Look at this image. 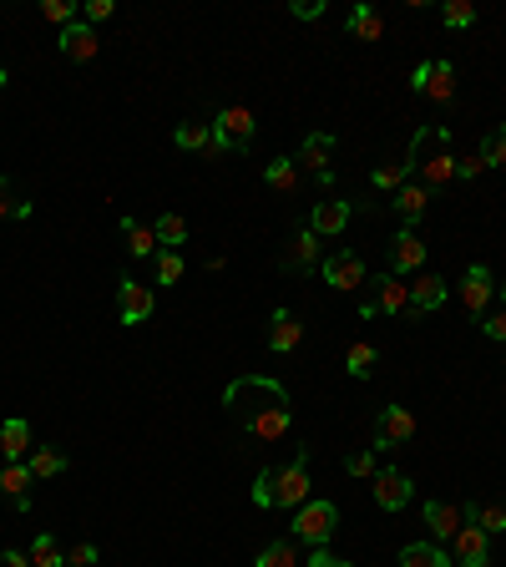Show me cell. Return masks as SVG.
<instances>
[{
  "instance_id": "6da1fadb",
  "label": "cell",
  "mask_w": 506,
  "mask_h": 567,
  "mask_svg": "<svg viewBox=\"0 0 506 567\" xmlns=\"http://www.w3.org/2000/svg\"><path fill=\"white\" fill-rule=\"evenodd\" d=\"M228 416L253 436V441H284L294 431V395L274 375H243L223 390Z\"/></svg>"
},
{
  "instance_id": "7a4b0ae2",
  "label": "cell",
  "mask_w": 506,
  "mask_h": 567,
  "mask_svg": "<svg viewBox=\"0 0 506 567\" xmlns=\"http://www.w3.org/2000/svg\"><path fill=\"white\" fill-rule=\"evenodd\" d=\"M405 168L410 178H420V188H446L456 183V152H451V127H420L410 137V152H405Z\"/></svg>"
},
{
  "instance_id": "3957f363",
  "label": "cell",
  "mask_w": 506,
  "mask_h": 567,
  "mask_svg": "<svg viewBox=\"0 0 506 567\" xmlns=\"http://www.w3.org/2000/svg\"><path fill=\"white\" fill-rule=\"evenodd\" d=\"M208 127H213V157L218 152H243V147H253V137H259V117H253V107H223Z\"/></svg>"
},
{
  "instance_id": "277c9868",
  "label": "cell",
  "mask_w": 506,
  "mask_h": 567,
  "mask_svg": "<svg viewBox=\"0 0 506 567\" xmlns=\"http://www.w3.org/2000/svg\"><path fill=\"white\" fill-rule=\"evenodd\" d=\"M334 532H340V507H334V502H314V497H309V502L294 512V542H304V547H329Z\"/></svg>"
},
{
  "instance_id": "5b68a950",
  "label": "cell",
  "mask_w": 506,
  "mask_h": 567,
  "mask_svg": "<svg viewBox=\"0 0 506 567\" xmlns=\"http://www.w3.org/2000/svg\"><path fill=\"white\" fill-rule=\"evenodd\" d=\"M309 492H314V481H309V446H299V456L274 471V507L299 512L309 502Z\"/></svg>"
},
{
  "instance_id": "8992f818",
  "label": "cell",
  "mask_w": 506,
  "mask_h": 567,
  "mask_svg": "<svg viewBox=\"0 0 506 567\" xmlns=\"http://www.w3.org/2000/svg\"><path fill=\"white\" fill-rule=\"evenodd\" d=\"M319 274H324V284H329L334 294H355V289L365 284V259H360L355 249H334V254L319 264Z\"/></svg>"
},
{
  "instance_id": "52a82bcc",
  "label": "cell",
  "mask_w": 506,
  "mask_h": 567,
  "mask_svg": "<svg viewBox=\"0 0 506 567\" xmlns=\"http://www.w3.org/2000/svg\"><path fill=\"white\" fill-rule=\"evenodd\" d=\"M294 162H304V168L314 173V183L329 188V183H334V137H329V132H309Z\"/></svg>"
},
{
  "instance_id": "ba28073f",
  "label": "cell",
  "mask_w": 506,
  "mask_h": 567,
  "mask_svg": "<svg viewBox=\"0 0 506 567\" xmlns=\"http://www.w3.org/2000/svg\"><path fill=\"white\" fill-rule=\"evenodd\" d=\"M405 441H415V416L405 405H385L380 421H375V451H395Z\"/></svg>"
},
{
  "instance_id": "9c48e42d",
  "label": "cell",
  "mask_w": 506,
  "mask_h": 567,
  "mask_svg": "<svg viewBox=\"0 0 506 567\" xmlns=\"http://www.w3.org/2000/svg\"><path fill=\"white\" fill-rule=\"evenodd\" d=\"M152 309H157V299L147 284H137L132 274L117 279V319L122 324H142V319H152Z\"/></svg>"
},
{
  "instance_id": "30bf717a",
  "label": "cell",
  "mask_w": 506,
  "mask_h": 567,
  "mask_svg": "<svg viewBox=\"0 0 506 567\" xmlns=\"http://www.w3.org/2000/svg\"><path fill=\"white\" fill-rule=\"evenodd\" d=\"M350 218H355V203L324 198V203H314V213H309V233H314V238H340V233L350 228Z\"/></svg>"
},
{
  "instance_id": "8fae6325",
  "label": "cell",
  "mask_w": 506,
  "mask_h": 567,
  "mask_svg": "<svg viewBox=\"0 0 506 567\" xmlns=\"http://www.w3.org/2000/svg\"><path fill=\"white\" fill-rule=\"evenodd\" d=\"M370 481H375V507H380V512H400V507L415 497L410 476H405V471H395V466H380Z\"/></svg>"
},
{
  "instance_id": "7c38bea8",
  "label": "cell",
  "mask_w": 506,
  "mask_h": 567,
  "mask_svg": "<svg viewBox=\"0 0 506 567\" xmlns=\"http://www.w3.org/2000/svg\"><path fill=\"white\" fill-rule=\"evenodd\" d=\"M491 299H496V279H491V269L486 264H471L466 274H461V304H466V314H486L491 309Z\"/></svg>"
},
{
  "instance_id": "4fadbf2b",
  "label": "cell",
  "mask_w": 506,
  "mask_h": 567,
  "mask_svg": "<svg viewBox=\"0 0 506 567\" xmlns=\"http://www.w3.org/2000/svg\"><path fill=\"white\" fill-rule=\"evenodd\" d=\"M420 264H426V243H420L415 228H400L395 243H390V269H395V279H400V274H420Z\"/></svg>"
},
{
  "instance_id": "5bb4252c",
  "label": "cell",
  "mask_w": 506,
  "mask_h": 567,
  "mask_svg": "<svg viewBox=\"0 0 506 567\" xmlns=\"http://www.w3.org/2000/svg\"><path fill=\"white\" fill-rule=\"evenodd\" d=\"M451 542H456V557H451L456 567H491V537H486L481 527H471V522H466Z\"/></svg>"
},
{
  "instance_id": "9a60e30c",
  "label": "cell",
  "mask_w": 506,
  "mask_h": 567,
  "mask_svg": "<svg viewBox=\"0 0 506 567\" xmlns=\"http://www.w3.org/2000/svg\"><path fill=\"white\" fill-rule=\"evenodd\" d=\"M370 309H375V319H380V314H385V319H390V314H410V284H400L395 274H380Z\"/></svg>"
},
{
  "instance_id": "2e32d148",
  "label": "cell",
  "mask_w": 506,
  "mask_h": 567,
  "mask_svg": "<svg viewBox=\"0 0 506 567\" xmlns=\"http://www.w3.org/2000/svg\"><path fill=\"white\" fill-rule=\"evenodd\" d=\"M441 304H446V279L420 269L415 284H410V314H431V309H441Z\"/></svg>"
},
{
  "instance_id": "e0dca14e",
  "label": "cell",
  "mask_w": 506,
  "mask_h": 567,
  "mask_svg": "<svg viewBox=\"0 0 506 567\" xmlns=\"http://www.w3.org/2000/svg\"><path fill=\"white\" fill-rule=\"evenodd\" d=\"M56 46H61V56H66V61H92L102 41H97V31H92L87 21H76V26H66V31L56 36Z\"/></svg>"
},
{
  "instance_id": "ac0fdd59",
  "label": "cell",
  "mask_w": 506,
  "mask_h": 567,
  "mask_svg": "<svg viewBox=\"0 0 506 567\" xmlns=\"http://www.w3.org/2000/svg\"><path fill=\"white\" fill-rule=\"evenodd\" d=\"M122 238H127V254L132 259H157L162 254V243H157V228L152 223H142V218H122Z\"/></svg>"
},
{
  "instance_id": "d6986e66",
  "label": "cell",
  "mask_w": 506,
  "mask_h": 567,
  "mask_svg": "<svg viewBox=\"0 0 506 567\" xmlns=\"http://www.w3.org/2000/svg\"><path fill=\"white\" fill-rule=\"evenodd\" d=\"M319 264V238L309 233V228H299L294 238H289V249H284V269L289 274H309Z\"/></svg>"
},
{
  "instance_id": "ffe728a7",
  "label": "cell",
  "mask_w": 506,
  "mask_h": 567,
  "mask_svg": "<svg viewBox=\"0 0 506 567\" xmlns=\"http://www.w3.org/2000/svg\"><path fill=\"white\" fill-rule=\"evenodd\" d=\"M299 340H304V324H299V314H294V309H274L269 350H274V355H289V350H294Z\"/></svg>"
},
{
  "instance_id": "44dd1931",
  "label": "cell",
  "mask_w": 506,
  "mask_h": 567,
  "mask_svg": "<svg viewBox=\"0 0 506 567\" xmlns=\"http://www.w3.org/2000/svg\"><path fill=\"white\" fill-rule=\"evenodd\" d=\"M36 446H31V421H21V416H11L6 426H0V456L6 461H26Z\"/></svg>"
},
{
  "instance_id": "7402d4cb",
  "label": "cell",
  "mask_w": 506,
  "mask_h": 567,
  "mask_svg": "<svg viewBox=\"0 0 506 567\" xmlns=\"http://www.w3.org/2000/svg\"><path fill=\"white\" fill-rule=\"evenodd\" d=\"M461 517H466L471 527H481L486 537H491V532H506V502H481V497H476V502L461 507Z\"/></svg>"
},
{
  "instance_id": "603a6c76",
  "label": "cell",
  "mask_w": 506,
  "mask_h": 567,
  "mask_svg": "<svg viewBox=\"0 0 506 567\" xmlns=\"http://www.w3.org/2000/svg\"><path fill=\"white\" fill-rule=\"evenodd\" d=\"M420 92H426L431 102H441V107H451L456 102V66L451 61H431V76H426Z\"/></svg>"
},
{
  "instance_id": "cb8c5ba5",
  "label": "cell",
  "mask_w": 506,
  "mask_h": 567,
  "mask_svg": "<svg viewBox=\"0 0 506 567\" xmlns=\"http://www.w3.org/2000/svg\"><path fill=\"white\" fill-rule=\"evenodd\" d=\"M426 208H431V188H420V183H405V188L395 193V213L405 218V228H415L420 218H426Z\"/></svg>"
},
{
  "instance_id": "d4e9b609",
  "label": "cell",
  "mask_w": 506,
  "mask_h": 567,
  "mask_svg": "<svg viewBox=\"0 0 506 567\" xmlns=\"http://www.w3.org/2000/svg\"><path fill=\"white\" fill-rule=\"evenodd\" d=\"M426 527H431L441 542H451V537L466 527V517H461V507H451V502H426Z\"/></svg>"
},
{
  "instance_id": "484cf974",
  "label": "cell",
  "mask_w": 506,
  "mask_h": 567,
  "mask_svg": "<svg viewBox=\"0 0 506 567\" xmlns=\"http://www.w3.org/2000/svg\"><path fill=\"white\" fill-rule=\"evenodd\" d=\"M400 567H456V562L436 542H410V547H400Z\"/></svg>"
},
{
  "instance_id": "4316f807",
  "label": "cell",
  "mask_w": 506,
  "mask_h": 567,
  "mask_svg": "<svg viewBox=\"0 0 506 567\" xmlns=\"http://www.w3.org/2000/svg\"><path fill=\"white\" fill-rule=\"evenodd\" d=\"M173 147H178V152H203V157H213V127H208V122H183V127L173 132Z\"/></svg>"
},
{
  "instance_id": "83f0119b",
  "label": "cell",
  "mask_w": 506,
  "mask_h": 567,
  "mask_svg": "<svg viewBox=\"0 0 506 567\" xmlns=\"http://www.w3.org/2000/svg\"><path fill=\"white\" fill-rule=\"evenodd\" d=\"M31 466L26 461H6V471H0V492H6L11 502H21V497H31Z\"/></svg>"
},
{
  "instance_id": "f1b7e54d",
  "label": "cell",
  "mask_w": 506,
  "mask_h": 567,
  "mask_svg": "<svg viewBox=\"0 0 506 567\" xmlns=\"http://www.w3.org/2000/svg\"><path fill=\"white\" fill-rule=\"evenodd\" d=\"M375 365H380V350H375L370 340H355V345H350V355H345V370H350L355 380H370V375H375Z\"/></svg>"
},
{
  "instance_id": "f546056e",
  "label": "cell",
  "mask_w": 506,
  "mask_h": 567,
  "mask_svg": "<svg viewBox=\"0 0 506 567\" xmlns=\"http://www.w3.org/2000/svg\"><path fill=\"white\" fill-rule=\"evenodd\" d=\"M26 466H31V476L36 481H46V476H61L71 461H66V451H51V446H36L31 456H26Z\"/></svg>"
},
{
  "instance_id": "4dcf8cb0",
  "label": "cell",
  "mask_w": 506,
  "mask_h": 567,
  "mask_svg": "<svg viewBox=\"0 0 506 567\" xmlns=\"http://www.w3.org/2000/svg\"><path fill=\"white\" fill-rule=\"evenodd\" d=\"M253 567H299V552H294V537H274L259 557H253Z\"/></svg>"
},
{
  "instance_id": "1f68e13d",
  "label": "cell",
  "mask_w": 506,
  "mask_h": 567,
  "mask_svg": "<svg viewBox=\"0 0 506 567\" xmlns=\"http://www.w3.org/2000/svg\"><path fill=\"white\" fill-rule=\"evenodd\" d=\"M345 26H350V36H360V41H380V36H385V21L375 16V6H355Z\"/></svg>"
},
{
  "instance_id": "d6a6232c",
  "label": "cell",
  "mask_w": 506,
  "mask_h": 567,
  "mask_svg": "<svg viewBox=\"0 0 506 567\" xmlns=\"http://www.w3.org/2000/svg\"><path fill=\"white\" fill-rule=\"evenodd\" d=\"M264 183H269L274 193H294V183H299V162H294V157H274L269 173H264Z\"/></svg>"
},
{
  "instance_id": "836d02e7",
  "label": "cell",
  "mask_w": 506,
  "mask_h": 567,
  "mask_svg": "<svg viewBox=\"0 0 506 567\" xmlns=\"http://www.w3.org/2000/svg\"><path fill=\"white\" fill-rule=\"evenodd\" d=\"M152 228H157V243H162V249H173V254H178V243L188 238V218H178V213H162Z\"/></svg>"
},
{
  "instance_id": "e575fe53",
  "label": "cell",
  "mask_w": 506,
  "mask_h": 567,
  "mask_svg": "<svg viewBox=\"0 0 506 567\" xmlns=\"http://www.w3.org/2000/svg\"><path fill=\"white\" fill-rule=\"evenodd\" d=\"M370 183H375V193H390V198H395V193L410 183V168H405V162H385V168H375Z\"/></svg>"
},
{
  "instance_id": "d590c367",
  "label": "cell",
  "mask_w": 506,
  "mask_h": 567,
  "mask_svg": "<svg viewBox=\"0 0 506 567\" xmlns=\"http://www.w3.org/2000/svg\"><path fill=\"white\" fill-rule=\"evenodd\" d=\"M441 21H446V31H466V26H476V6L471 0H446Z\"/></svg>"
},
{
  "instance_id": "8d00e7d4",
  "label": "cell",
  "mask_w": 506,
  "mask_h": 567,
  "mask_svg": "<svg viewBox=\"0 0 506 567\" xmlns=\"http://www.w3.org/2000/svg\"><path fill=\"white\" fill-rule=\"evenodd\" d=\"M183 269H188V264H183V254H173V249H162V254L152 259L157 284H178V279H183Z\"/></svg>"
},
{
  "instance_id": "74e56055",
  "label": "cell",
  "mask_w": 506,
  "mask_h": 567,
  "mask_svg": "<svg viewBox=\"0 0 506 567\" xmlns=\"http://www.w3.org/2000/svg\"><path fill=\"white\" fill-rule=\"evenodd\" d=\"M41 16H46L51 26H61V31H66V26H76V21H81V6H71V0H41Z\"/></svg>"
},
{
  "instance_id": "f35d334b",
  "label": "cell",
  "mask_w": 506,
  "mask_h": 567,
  "mask_svg": "<svg viewBox=\"0 0 506 567\" xmlns=\"http://www.w3.org/2000/svg\"><path fill=\"white\" fill-rule=\"evenodd\" d=\"M61 557H66V552L56 547L51 532H41V537L31 542V567H61Z\"/></svg>"
},
{
  "instance_id": "ab89813d",
  "label": "cell",
  "mask_w": 506,
  "mask_h": 567,
  "mask_svg": "<svg viewBox=\"0 0 506 567\" xmlns=\"http://www.w3.org/2000/svg\"><path fill=\"white\" fill-rule=\"evenodd\" d=\"M481 157H486V168H506V122H501L496 132H486Z\"/></svg>"
},
{
  "instance_id": "60d3db41",
  "label": "cell",
  "mask_w": 506,
  "mask_h": 567,
  "mask_svg": "<svg viewBox=\"0 0 506 567\" xmlns=\"http://www.w3.org/2000/svg\"><path fill=\"white\" fill-rule=\"evenodd\" d=\"M97 542H71L66 547V557H61V567H97Z\"/></svg>"
},
{
  "instance_id": "b9f144b4",
  "label": "cell",
  "mask_w": 506,
  "mask_h": 567,
  "mask_svg": "<svg viewBox=\"0 0 506 567\" xmlns=\"http://www.w3.org/2000/svg\"><path fill=\"white\" fill-rule=\"evenodd\" d=\"M481 335H486V340H501V345H506V304H501V309H486V314H481Z\"/></svg>"
},
{
  "instance_id": "7bdbcfd3",
  "label": "cell",
  "mask_w": 506,
  "mask_h": 567,
  "mask_svg": "<svg viewBox=\"0 0 506 567\" xmlns=\"http://www.w3.org/2000/svg\"><path fill=\"white\" fill-rule=\"evenodd\" d=\"M253 507H274V471H259V476H253Z\"/></svg>"
},
{
  "instance_id": "ee69618b",
  "label": "cell",
  "mask_w": 506,
  "mask_h": 567,
  "mask_svg": "<svg viewBox=\"0 0 506 567\" xmlns=\"http://www.w3.org/2000/svg\"><path fill=\"white\" fill-rule=\"evenodd\" d=\"M112 16H117L112 0H87V6H81V21H87L92 31H97V21H112Z\"/></svg>"
},
{
  "instance_id": "f6af8a7d",
  "label": "cell",
  "mask_w": 506,
  "mask_h": 567,
  "mask_svg": "<svg viewBox=\"0 0 506 567\" xmlns=\"http://www.w3.org/2000/svg\"><path fill=\"white\" fill-rule=\"evenodd\" d=\"M481 173H486V157H481V152H471V157L456 162V178H461V183H471V178H481Z\"/></svg>"
},
{
  "instance_id": "bcb514c9",
  "label": "cell",
  "mask_w": 506,
  "mask_h": 567,
  "mask_svg": "<svg viewBox=\"0 0 506 567\" xmlns=\"http://www.w3.org/2000/svg\"><path fill=\"white\" fill-rule=\"evenodd\" d=\"M345 471H350V476H375V471H380V466H375V451H355V456L345 461Z\"/></svg>"
},
{
  "instance_id": "7dc6e473",
  "label": "cell",
  "mask_w": 506,
  "mask_h": 567,
  "mask_svg": "<svg viewBox=\"0 0 506 567\" xmlns=\"http://www.w3.org/2000/svg\"><path fill=\"white\" fill-rule=\"evenodd\" d=\"M289 11H294L299 21H319V16H324V0H299V6H289Z\"/></svg>"
},
{
  "instance_id": "c3c4849f",
  "label": "cell",
  "mask_w": 506,
  "mask_h": 567,
  "mask_svg": "<svg viewBox=\"0 0 506 567\" xmlns=\"http://www.w3.org/2000/svg\"><path fill=\"white\" fill-rule=\"evenodd\" d=\"M0 562H6V567H31V552H21V547H6V552H0Z\"/></svg>"
},
{
  "instance_id": "681fc988",
  "label": "cell",
  "mask_w": 506,
  "mask_h": 567,
  "mask_svg": "<svg viewBox=\"0 0 506 567\" xmlns=\"http://www.w3.org/2000/svg\"><path fill=\"white\" fill-rule=\"evenodd\" d=\"M334 562H340V557H334L329 547H309V567H334Z\"/></svg>"
},
{
  "instance_id": "f907efd6",
  "label": "cell",
  "mask_w": 506,
  "mask_h": 567,
  "mask_svg": "<svg viewBox=\"0 0 506 567\" xmlns=\"http://www.w3.org/2000/svg\"><path fill=\"white\" fill-rule=\"evenodd\" d=\"M426 76H431V61H420V66H415V71H410V87H415V92H420V87H426Z\"/></svg>"
},
{
  "instance_id": "816d5d0a",
  "label": "cell",
  "mask_w": 506,
  "mask_h": 567,
  "mask_svg": "<svg viewBox=\"0 0 506 567\" xmlns=\"http://www.w3.org/2000/svg\"><path fill=\"white\" fill-rule=\"evenodd\" d=\"M0 218H11V178H0Z\"/></svg>"
},
{
  "instance_id": "f5cc1de1",
  "label": "cell",
  "mask_w": 506,
  "mask_h": 567,
  "mask_svg": "<svg viewBox=\"0 0 506 567\" xmlns=\"http://www.w3.org/2000/svg\"><path fill=\"white\" fill-rule=\"evenodd\" d=\"M6 81H11V71H6V61H0V87H6Z\"/></svg>"
},
{
  "instance_id": "db71d44e",
  "label": "cell",
  "mask_w": 506,
  "mask_h": 567,
  "mask_svg": "<svg viewBox=\"0 0 506 567\" xmlns=\"http://www.w3.org/2000/svg\"><path fill=\"white\" fill-rule=\"evenodd\" d=\"M334 567H355V562H334Z\"/></svg>"
},
{
  "instance_id": "11a10c76",
  "label": "cell",
  "mask_w": 506,
  "mask_h": 567,
  "mask_svg": "<svg viewBox=\"0 0 506 567\" xmlns=\"http://www.w3.org/2000/svg\"><path fill=\"white\" fill-rule=\"evenodd\" d=\"M501 299H506V284H501Z\"/></svg>"
}]
</instances>
